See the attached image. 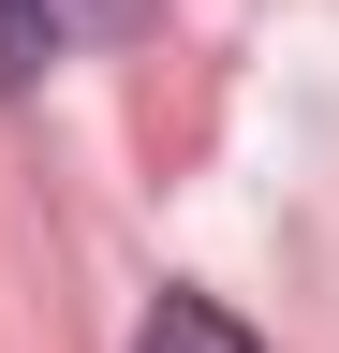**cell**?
<instances>
[{"label":"cell","mask_w":339,"mask_h":353,"mask_svg":"<svg viewBox=\"0 0 339 353\" xmlns=\"http://www.w3.org/2000/svg\"><path fill=\"white\" fill-rule=\"evenodd\" d=\"M89 30H104V0H0V88H30L45 59H74Z\"/></svg>","instance_id":"6da1fadb"},{"label":"cell","mask_w":339,"mask_h":353,"mask_svg":"<svg viewBox=\"0 0 339 353\" xmlns=\"http://www.w3.org/2000/svg\"><path fill=\"white\" fill-rule=\"evenodd\" d=\"M133 353H266V339H251L236 309H206V294H162L148 324H133Z\"/></svg>","instance_id":"7a4b0ae2"}]
</instances>
